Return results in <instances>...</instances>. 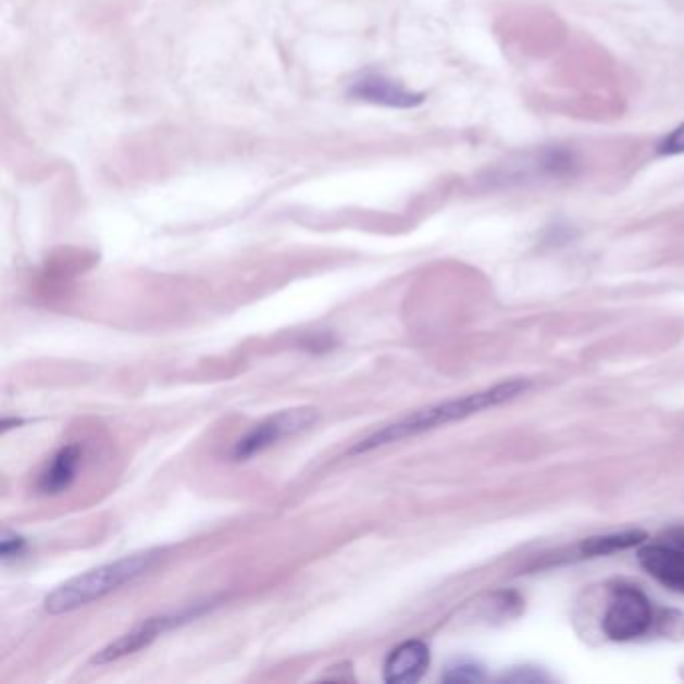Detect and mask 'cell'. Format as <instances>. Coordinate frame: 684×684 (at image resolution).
<instances>
[{
  "label": "cell",
  "mask_w": 684,
  "mask_h": 684,
  "mask_svg": "<svg viewBox=\"0 0 684 684\" xmlns=\"http://www.w3.org/2000/svg\"><path fill=\"white\" fill-rule=\"evenodd\" d=\"M526 388H528V382L517 380V382L500 384L496 388L486 389L480 394L464 396L460 400L444 401V403H436V406H430L424 410H418V412L401 418L400 422H396V424H389V426L377 430L370 438L362 439L358 446H353L349 453L370 452L375 448L410 438V436L444 426V424H450L456 420H464L472 413L488 410L492 406H498L503 401L514 400Z\"/></svg>",
  "instance_id": "1"
},
{
  "label": "cell",
  "mask_w": 684,
  "mask_h": 684,
  "mask_svg": "<svg viewBox=\"0 0 684 684\" xmlns=\"http://www.w3.org/2000/svg\"><path fill=\"white\" fill-rule=\"evenodd\" d=\"M157 558H159V552H142V555L127 556L111 564L89 570L49 594L45 600V608L49 614H65L77 608L87 607L107 594L115 593L121 586L139 579L156 564Z\"/></svg>",
  "instance_id": "2"
},
{
  "label": "cell",
  "mask_w": 684,
  "mask_h": 684,
  "mask_svg": "<svg viewBox=\"0 0 684 684\" xmlns=\"http://www.w3.org/2000/svg\"><path fill=\"white\" fill-rule=\"evenodd\" d=\"M581 171V157L569 147L552 145L508 159L492 173L498 187H528L538 183L569 182Z\"/></svg>",
  "instance_id": "3"
},
{
  "label": "cell",
  "mask_w": 684,
  "mask_h": 684,
  "mask_svg": "<svg viewBox=\"0 0 684 684\" xmlns=\"http://www.w3.org/2000/svg\"><path fill=\"white\" fill-rule=\"evenodd\" d=\"M318 418H320V412L315 408H294V410L273 413L253 427L246 438L237 442V446L233 450V458L247 460L256 453L265 452L268 448L279 444L282 439L291 438V436L306 432L308 427L318 422Z\"/></svg>",
  "instance_id": "4"
},
{
  "label": "cell",
  "mask_w": 684,
  "mask_h": 684,
  "mask_svg": "<svg viewBox=\"0 0 684 684\" xmlns=\"http://www.w3.org/2000/svg\"><path fill=\"white\" fill-rule=\"evenodd\" d=\"M605 633L612 641H633L650 629L652 608L645 594L636 588H620L612 596L605 614Z\"/></svg>",
  "instance_id": "5"
},
{
  "label": "cell",
  "mask_w": 684,
  "mask_h": 684,
  "mask_svg": "<svg viewBox=\"0 0 684 684\" xmlns=\"http://www.w3.org/2000/svg\"><path fill=\"white\" fill-rule=\"evenodd\" d=\"M187 617L189 614H173V617H156V619L145 620L142 624L135 626L130 633L123 634L121 638H116L115 643L104 646L103 650L92 659V662L107 664V662L123 659L127 655H135L137 650L151 645L157 636H161L169 629H173L175 624H179Z\"/></svg>",
  "instance_id": "6"
},
{
  "label": "cell",
  "mask_w": 684,
  "mask_h": 684,
  "mask_svg": "<svg viewBox=\"0 0 684 684\" xmlns=\"http://www.w3.org/2000/svg\"><path fill=\"white\" fill-rule=\"evenodd\" d=\"M430 667V648L422 641H408L389 652L384 664V679L391 684L420 681Z\"/></svg>",
  "instance_id": "7"
},
{
  "label": "cell",
  "mask_w": 684,
  "mask_h": 684,
  "mask_svg": "<svg viewBox=\"0 0 684 684\" xmlns=\"http://www.w3.org/2000/svg\"><path fill=\"white\" fill-rule=\"evenodd\" d=\"M641 567L674 593L684 594V552L674 546H646L638 552Z\"/></svg>",
  "instance_id": "8"
},
{
  "label": "cell",
  "mask_w": 684,
  "mask_h": 684,
  "mask_svg": "<svg viewBox=\"0 0 684 684\" xmlns=\"http://www.w3.org/2000/svg\"><path fill=\"white\" fill-rule=\"evenodd\" d=\"M351 95L362 99V101L386 104V107H398V109H410V107H415V104L424 103V95L408 91L406 87H401L400 83L380 77V75L360 78L353 85Z\"/></svg>",
  "instance_id": "9"
},
{
  "label": "cell",
  "mask_w": 684,
  "mask_h": 684,
  "mask_svg": "<svg viewBox=\"0 0 684 684\" xmlns=\"http://www.w3.org/2000/svg\"><path fill=\"white\" fill-rule=\"evenodd\" d=\"M80 448L66 446L52 458L51 464L45 470L39 480V490L42 494H61L65 492L77 476L78 462H80Z\"/></svg>",
  "instance_id": "10"
},
{
  "label": "cell",
  "mask_w": 684,
  "mask_h": 684,
  "mask_svg": "<svg viewBox=\"0 0 684 684\" xmlns=\"http://www.w3.org/2000/svg\"><path fill=\"white\" fill-rule=\"evenodd\" d=\"M645 538L646 534L641 532V530H629V532H620V534L598 536V538H590V540L582 544V552L590 556L610 555V552L636 546V544L643 543Z\"/></svg>",
  "instance_id": "11"
},
{
  "label": "cell",
  "mask_w": 684,
  "mask_h": 684,
  "mask_svg": "<svg viewBox=\"0 0 684 684\" xmlns=\"http://www.w3.org/2000/svg\"><path fill=\"white\" fill-rule=\"evenodd\" d=\"M657 156L676 157L684 156V121L669 130L659 142H657Z\"/></svg>",
  "instance_id": "12"
},
{
  "label": "cell",
  "mask_w": 684,
  "mask_h": 684,
  "mask_svg": "<svg viewBox=\"0 0 684 684\" xmlns=\"http://www.w3.org/2000/svg\"><path fill=\"white\" fill-rule=\"evenodd\" d=\"M444 679L452 683H476V681H484V674L474 664H458L448 669Z\"/></svg>",
  "instance_id": "13"
},
{
  "label": "cell",
  "mask_w": 684,
  "mask_h": 684,
  "mask_svg": "<svg viewBox=\"0 0 684 684\" xmlns=\"http://www.w3.org/2000/svg\"><path fill=\"white\" fill-rule=\"evenodd\" d=\"M25 538H21V536H16V534L4 532V536H2V540H0V555H2L4 562H9L11 558H18V556L25 555Z\"/></svg>",
  "instance_id": "14"
},
{
  "label": "cell",
  "mask_w": 684,
  "mask_h": 684,
  "mask_svg": "<svg viewBox=\"0 0 684 684\" xmlns=\"http://www.w3.org/2000/svg\"><path fill=\"white\" fill-rule=\"evenodd\" d=\"M671 538L672 546H674V548H679V550H683L684 552V530H676V532L672 534Z\"/></svg>",
  "instance_id": "15"
}]
</instances>
